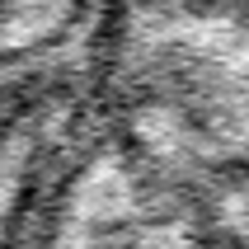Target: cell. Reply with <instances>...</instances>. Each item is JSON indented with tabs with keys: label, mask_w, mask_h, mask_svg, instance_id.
<instances>
[{
	"label": "cell",
	"mask_w": 249,
	"mask_h": 249,
	"mask_svg": "<svg viewBox=\"0 0 249 249\" xmlns=\"http://www.w3.org/2000/svg\"><path fill=\"white\" fill-rule=\"evenodd\" d=\"M104 118L141 165L249 231V0H104Z\"/></svg>",
	"instance_id": "obj_1"
},
{
	"label": "cell",
	"mask_w": 249,
	"mask_h": 249,
	"mask_svg": "<svg viewBox=\"0 0 249 249\" xmlns=\"http://www.w3.org/2000/svg\"><path fill=\"white\" fill-rule=\"evenodd\" d=\"M226 249H249V231H245V235H231V240H226Z\"/></svg>",
	"instance_id": "obj_2"
}]
</instances>
